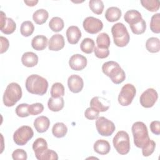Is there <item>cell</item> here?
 I'll use <instances>...</instances> for the list:
<instances>
[{
  "label": "cell",
  "instance_id": "cell-32",
  "mask_svg": "<svg viewBox=\"0 0 160 160\" xmlns=\"http://www.w3.org/2000/svg\"><path fill=\"white\" fill-rule=\"evenodd\" d=\"M34 30V26L32 22L30 21H24L20 28L21 34L25 37H28L31 36Z\"/></svg>",
  "mask_w": 160,
  "mask_h": 160
},
{
  "label": "cell",
  "instance_id": "cell-39",
  "mask_svg": "<svg viewBox=\"0 0 160 160\" xmlns=\"http://www.w3.org/2000/svg\"><path fill=\"white\" fill-rule=\"evenodd\" d=\"M44 110V106L40 102H36L29 105L28 111L30 115H38L41 113Z\"/></svg>",
  "mask_w": 160,
  "mask_h": 160
},
{
  "label": "cell",
  "instance_id": "cell-7",
  "mask_svg": "<svg viewBox=\"0 0 160 160\" xmlns=\"http://www.w3.org/2000/svg\"><path fill=\"white\" fill-rule=\"evenodd\" d=\"M34 132L28 126H22L19 128L13 134V140L18 146L25 145L32 137Z\"/></svg>",
  "mask_w": 160,
  "mask_h": 160
},
{
  "label": "cell",
  "instance_id": "cell-45",
  "mask_svg": "<svg viewBox=\"0 0 160 160\" xmlns=\"http://www.w3.org/2000/svg\"><path fill=\"white\" fill-rule=\"evenodd\" d=\"M150 129L151 132L156 134H160V122L158 121H153L150 124Z\"/></svg>",
  "mask_w": 160,
  "mask_h": 160
},
{
  "label": "cell",
  "instance_id": "cell-19",
  "mask_svg": "<svg viewBox=\"0 0 160 160\" xmlns=\"http://www.w3.org/2000/svg\"><path fill=\"white\" fill-rule=\"evenodd\" d=\"M21 62L26 67H34L38 62V56L33 52H26L21 57Z\"/></svg>",
  "mask_w": 160,
  "mask_h": 160
},
{
  "label": "cell",
  "instance_id": "cell-27",
  "mask_svg": "<svg viewBox=\"0 0 160 160\" xmlns=\"http://www.w3.org/2000/svg\"><path fill=\"white\" fill-rule=\"evenodd\" d=\"M146 49L152 53H156L160 50V41L158 38L152 37L149 39L146 42Z\"/></svg>",
  "mask_w": 160,
  "mask_h": 160
},
{
  "label": "cell",
  "instance_id": "cell-16",
  "mask_svg": "<svg viewBox=\"0 0 160 160\" xmlns=\"http://www.w3.org/2000/svg\"><path fill=\"white\" fill-rule=\"evenodd\" d=\"M66 34L68 41L71 44H77L81 38V32L79 28L76 26H69L66 30Z\"/></svg>",
  "mask_w": 160,
  "mask_h": 160
},
{
  "label": "cell",
  "instance_id": "cell-40",
  "mask_svg": "<svg viewBox=\"0 0 160 160\" xmlns=\"http://www.w3.org/2000/svg\"><path fill=\"white\" fill-rule=\"evenodd\" d=\"M155 148H156L155 142L154 141L150 139L149 142L146 145H145L144 147L142 148V155L145 157L149 156L154 151Z\"/></svg>",
  "mask_w": 160,
  "mask_h": 160
},
{
  "label": "cell",
  "instance_id": "cell-47",
  "mask_svg": "<svg viewBox=\"0 0 160 160\" xmlns=\"http://www.w3.org/2000/svg\"><path fill=\"white\" fill-rule=\"evenodd\" d=\"M24 2L28 6H34L38 2V0H36V1H24Z\"/></svg>",
  "mask_w": 160,
  "mask_h": 160
},
{
  "label": "cell",
  "instance_id": "cell-29",
  "mask_svg": "<svg viewBox=\"0 0 160 160\" xmlns=\"http://www.w3.org/2000/svg\"><path fill=\"white\" fill-rule=\"evenodd\" d=\"M97 47L102 49H108L110 44V38L109 35L106 32L100 33L96 38Z\"/></svg>",
  "mask_w": 160,
  "mask_h": 160
},
{
  "label": "cell",
  "instance_id": "cell-18",
  "mask_svg": "<svg viewBox=\"0 0 160 160\" xmlns=\"http://www.w3.org/2000/svg\"><path fill=\"white\" fill-rule=\"evenodd\" d=\"M50 126L49 118L44 116L38 117L34 121V126L36 130L40 133L46 132Z\"/></svg>",
  "mask_w": 160,
  "mask_h": 160
},
{
  "label": "cell",
  "instance_id": "cell-28",
  "mask_svg": "<svg viewBox=\"0 0 160 160\" xmlns=\"http://www.w3.org/2000/svg\"><path fill=\"white\" fill-rule=\"evenodd\" d=\"M67 132L68 128L63 122H57L53 125L52 128V134L58 138L64 137Z\"/></svg>",
  "mask_w": 160,
  "mask_h": 160
},
{
  "label": "cell",
  "instance_id": "cell-3",
  "mask_svg": "<svg viewBox=\"0 0 160 160\" xmlns=\"http://www.w3.org/2000/svg\"><path fill=\"white\" fill-rule=\"evenodd\" d=\"M134 143L137 148H142L150 141L148 128L146 124L141 121L134 122L131 128Z\"/></svg>",
  "mask_w": 160,
  "mask_h": 160
},
{
  "label": "cell",
  "instance_id": "cell-4",
  "mask_svg": "<svg viewBox=\"0 0 160 160\" xmlns=\"http://www.w3.org/2000/svg\"><path fill=\"white\" fill-rule=\"evenodd\" d=\"M22 97V89L18 83L11 82L8 85L3 95V103L7 107H12Z\"/></svg>",
  "mask_w": 160,
  "mask_h": 160
},
{
  "label": "cell",
  "instance_id": "cell-17",
  "mask_svg": "<svg viewBox=\"0 0 160 160\" xmlns=\"http://www.w3.org/2000/svg\"><path fill=\"white\" fill-rule=\"evenodd\" d=\"M32 149L36 158L39 160L42 154L48 149V143L46 141L42 138L36 139L32 144Z\"/></svg>",
  "mask_w": 160,
  "mask_h": 160
},
{
  "label": "cell",
  "instance_id": "cell-8",
  "mask_svg": "<svg viewBox=\"0 0 160 160\" xmlns=\"http://www.w3.org/2000/svg\"><path fill=\"white\" fill-rule=\"evenodd\" d=\"M136 93V89L132 84L124 85L118 96V102L122 106L130 105Z\"/></svg>",
  "mask_w": 160,
  "mask_h": 160
},
{
  "label": "cell",
  "instance_id": "cell-38",
  "mask_svg": "<svg viewBox=\"0 0 160 160\" xmlns=\"http://www.w3.org/2000/svg\"><path fill=\"white\" fill-rule=\"evenodd\" d=\"M29 104L22 103L19 104L16 108V114L18 116L21 118H25L29 116L30 114L28 111Z\"/></svg>",
  "mask_w": 160,
  "mask_h": 160
},
{
  "label": "cell",
  "instance_id": "cell-15",
  "mask_svg": "<svg viewBox=\"0 0 160 160\" xmlns=\"http://www.w3.org/2000/svg\"><path fill=\"white\" fill-rule=\"evenodd\" d=\"M65 45L64 37L60 34H54L49 40L48 48L50 51H58L62 49Z\"/></svg>",
  "mask_w": 160,
  "mask_h": 160
},
{
  "label": "cell",
  "instance_id": "cell-23",
  "mask_svg": "<svg viewBox=\"0 0 160 160\" xmlns=\"http://www.w3.org/2000/svg\"><path fill=\"white\" fill-rule=\"evenodd\" d=\"M121 10L117 7H110L107 9L105 12V18L109 22L118 21L121 16Z\"/></svg>",
  "mask_w": 160,
  "mask_h": 160
},
{
  "label": "cell",
  "instance_id": "cell-34",
  "mask_svg": "<svg viewBox=\"0 0 160 160\" xmlns=\"http://www.w3.org/2000/svg\"><path fill=\"white\" fill-rule=\"evenodd\" d=\"M141 4L147 10L151 12L157 11L160 6V3L158 0H143L141 1Z\"/></svg>",
  "mask_w": 160,
  "mask_h": 160
},
{
  "label": "cell",
  "instance_id": "cell-31",
  "mask_svg": "<svg viewBox=\"0 0 160 160\" xmlns=\"http://www.w3.org/2000/svg\"><path fill=\"white\" fill-rule=\"evenodd\" d=\"M64 26V21L59 17H53L49 22V27L54 32H59Z\"/></svg>",
  "mask_w": 160,
  "mask_h": 160
},
{
  "label": "cell",
  "instance_id": "cell-22",
  "mask_svg": "<svg viewBox=\"0 0 160 160\" xmlns=\"http://www.w3.org/2000/svg\"><path fill=\"white\" fill-rule=\"evenodd\" d=\"M64 101L62 97L59 98H50L48 102V108L53 112L61 111L64 108Z\"/></svg>",
  "mask_w": 160,
  "mask_h": 160
},
{
  "label": "cell",
  "instance_id": "cell-21",
  "mask_svg": "<svg viewBox=\"0 0 160 160\" xmlns=\"http://www.w3.org/2000/svg\"><path fill=\"white\" fill-rule=\"evenodd\" d=\"M48 38L44 35H38L34 37L31 41L32 48L36 51L44 50L48 45Z\"/></svg>",
  "mask_w": 160,
  "mask_h": 160
},
{
  "label": "cell",
  "instance_id": "cell-1",
  "mask_svg": "<svg viewBox=\"0 0 160 160\" xmlns=\"http://www.w3.org/2000/svg\"><path fill=\"white\" fill-rule=\"evenodd\" d=\"M25 86L29 92L42 96L47 92L48 82L45 78L39 75L31 74L27 78Z\"/></svg>",
  "mask_w": 160,
  "mask_h": 160
},
{
  "label": "cell",
  "instance_id": "cell-5",
  "mask_svg": "<svg viewBox=\"0 0 160 160\" xmlns=\"http://www.w3.org/2000/svg\"><path fill=\"white\" fill-rule=\"evenodd\" d=\"M114 43L118 47H124L129 42L130 36L125 25L121 22L114 24L111 28Z\"/></svg>",
  "mask_w": 160,
  "mask_h": 160
},
{
  "label": "cell",
  "instance_id": "cell-11",
  "mask_svg": "<svg viewBox=\"0 0 160 160\" xmlns=\"http://www.w3.org/2000/svg\"><path fill=\"white\" fill-rule=\"evenodd\" d=\"M158 98L157 91L153 88H148L140 96L139 102L141 106L146 108L152 107Z\"/></svg>",
  "mask_w": 160,
  "mask_h": 160
},
{
  "label": "cell",
  "instance_id": "cell-24",
  "mask_svg": "<svg viewBox=\"0 0 160 160\" xmlns=\"http://www.w3.org/2000/svg\"><path fill=\"white\" fill-rule=\"evenodd\" d=\"M124 19L126 22H128L129 26L132 25L142 19L141 14L137 10L131 9L128 11L124 16Z\"/></svg>",
  "mask_w": 160,
  "mask_h": 160
},
{
  "label": "cell",
  "instance_id": "cell-14",
  "mask_svg": "<svg viewBox=\"0 0 160 160\" xmlns=\"http://www.w3.org/2000/svg\"><path fill=\"white\" fill-rule=\"evenodd\" d=\"M68 86L72 92H79L82 91L84 86L83 79L77 74H72L68 78Z\"/></svg>",
  "mask_w": 160,
  "mask_h": 160
},
{
  "label": "cell",
  "instance_id": "cell-46",
  "mask_svg": "<svg viewBox=\"0 0 160 160\" xmlns=\"http://www.w3.org/2000/svg\"><path fill=\"white\" fill-rule=\"evenodd\" d=\"M0 40H1V54H2L5 52L7 51V50L9 48V41L7 38L1 36L0 37Z\"/></svg>",
  "mask_w": 160,
  "mask_h": 160
},
{
  "label": "cell",
  "instance_id": "cell-42",
  "mask_svg": "<svg viewBox=\"0 0 160 160\" xmlns=\"http://www.w3.org/2000/svg\"><path fill=\"white\" fill-rule=\"evenodd\" d=\"M99 112L92 107H89L86 109L84 112L85 117L89 120H94L98 119Z\"/></svg>",
  "mask_w": 160,
  "mask_h": 160
},
{
  "label": "cell",
  "instance_id": "cell-36",
  "mask_svg": "<svg viewBox=\"0 0 160 160\" xmlns=\"http://www.w3.org/2000/svg\"><path fill=\"white\" fill-rule=\"evenodd\" d=\"M130 28H131L132 32L134 34H141L144 33L146 31V22L143 19H142L139 21H138L132 25H130Z\"/></svg>",
  "mask_w": 160,
  "mask_h": 160
},
{
  "label": "cell",
  "instance_id": "cell-37",
  "mask_svg": "<svg viewBox=\"0 0 160 160\" xmlns=\"http://www.w3.org/2000/svg\"><path fill=\"white\" fill-rule=\"evenodd\" d=\"M150 29L154 33L160 32V13H156L151 17Z\"/></svg>",
  "mask_w": 160,
  "mask_h": 160
},
{
  "label": "cell",
  "instance_id": "cell-33",
  "mask_svg": "<svg viewBox=\"0 0 160 160\" xmlns=\"http://www.w3.org/2000/svg\"><path fill=\"white\" fill-rule=\"evenodd\" d=\"M51 95L52 98L62 97L64 95V86L60 82L54 83L51 88Z\"/></svg>",
  "mask_w": 160,
  "mask_h": 160
},
{
  "label": "cell",
  "instance_id": "cell-2",
  "mask_svg": "<svg viewBox=\"0 0 160 160\" xmlns=\"http://www.w3.org/2000/svg\"><path fill=\"white\" fill-rule=\"evenodd\" d=\"M102 71L116 84H119L125 80V72L117 62L110 61L104 62L102 66Z\"/></svg>",
  "mask_w": 160,
  "mask_h": 160
},
{
  "label": "cell",
  "instance_id": "cell-35",
  "mask_svg": "<svg viewBox=\"0 0 160 160\" xmlns=\"http://www.w3.org/2000/svg\"><path fill=\"white\" fill-rule=\"evenodd\" d=\"M89 6L91 10L96 14H102L104 10V4L101 0H91L89 2Z\"/></svg>",
  "mask_w": 160,
  "mask_h": 160
},
{
  "label": "cell",
  "instance_id": "cell-13",
  "mask_svg": "<svg viewBox=\"0 0 160 160\" xmlns=\"http://www.w3.org/2000/svg\"><path fill=\"white\" fill-rule=\"evenodd\" d=\"M69 65L72 70L81 71L87 65V59L85 56L79 54H74L69 60Z\"/></svg>",
  "mask_w": 160,
  "mask_h": 160
},
{
  "label": "cell",
  "instance_id": "cell-41",
  "mask_svg": "<svg viewBox=\"0 0 160 160\" xmlns=\"http://www.w3.org/2000/svg\"><path fill=\"white\" fill-rule=\"evenodd\" d=\"M58 159V154L52 149H47L40 157L39 160H57Z\"/></svg>",
  "mask_w": 160,
  "mask_h": 160
},
{
  "label": "cell",
  "instance_id": "cell-26",
  "mask_svg": "<svg viewBox=\"0 0 160 160\" xmlns=\"http://www.w3.org/2000/svg\"><path fill=\"white\" fill-rule=\"evenodd\" d=\"M101 97L95 96L92 98L90 101V107H92L98 111L99 112H105L108 110L109 106L102 102Z\"/></svg>",
  "mask_w": 160,
  "mask_h": 160
},
{
  "label": "cell",
  "instance_id": "cell-25",
  "mask_svg": "<svg viewBox=\"0 0 160 160\" xmlns=\"http://www.w3.org/2000/svg\"><path fill=\"white\" fill-rule=\"evenodd\" d=\"M49 13L44 9H39L36 10L32 14L33 21L37 24H42L45 23L48 19Z\"/></svg>",
  "mask_w": 160,
  "mask_h": 160
},
{
  "label": "cell",
  "instance_id": "cell-10",
  "mask_svg": "<svg viewBox=\"0 0 160 160\" xmlns=\"http://www.w3.org/2000/svg\"><path fill=\"white\" fill-rule=\"evenodd\" d=\"M82 26L84 30L87 32L92 34L99 32L103 28L102 22L100 19L92 16H89L85 18V19L83 21Z\"/></svg>",
  "mask_w": 160,
  "mask_h": 160
},
{
  "label": "cell",
  "instance_id": "cell-12",
  "mask_svg": "<svg viewBox=\"0 0 160 160\" xmlns=\"http://www.w3.org/2000/svg\"><path fill=\"white\" fill-rule=\"evenodd\" d=\"M1 31L5 34H10L14 32L16 24L12 18H6L3 11H1Z\"/></svg>",
  "mask_w": 160,
  "mask_h": 160
},
{
  "label": "cell",
  "instance_id": "cell-44",
  "mask_svg": "<svg viewBox=\"0 0 160 160\" xmlns=\"http://www.w3.org/2000/svg\"><path fill=\"white\" fill-rule=\"evenodd\" d=\"M94 52L95 56L100 59L106 58L109 54V50L108 49H102L97 46L94 47Z\"/></svg>",
  "mask_w": 160,
  "mask_h": 160
},
{
  "label": "cell",
  "instance_id": "cell-9",
  "mask_svg": "<svg viewBox=\"0 0 160 160\" xmlns=\"http://www.w3.org/2000/svg\"><path fill=\"white\" fill-rule=\"evenodd\" d=\"M96 127L98 133L102 136H111L116 129L114 122L103 116L98 118Z\"/></svg>",
  "mask_w": 160,
  "mask_h": 160
},
{
  "label": "cell",
  "instance_id": "cell-20",
  "mask_svg": "<svg viewBox=\"0 0 160 160\" xmlns=\"http://www.w3.org/2000/svg\"><path fill=\"white\" fill-rule=\"evenodd\" d=\"M93 148L94 151L101 155H106L108 154L111 149L109 142L104 139L97 140L94 142Z\"/></svg>",
  "mask_w": 160,
  "mask_h": 160
},
{
  "label": "cell",
  "instance_id": "cell-43",
  "mask_svg": "<svg viewBox=\"0 0 160 160\" xmlns=\"http://www.w3.org/2000/svg\"><path fill=\"white\" fill-rule=\"evenodd\" d=\"M12 158L14 160H26L28 158L26 152L22 149H17L12 152Z\"/></svg>",
  "mask_w": 160,
  "mask_h": 160
},
{
  "label": "cell",
  "instance_id": "cell-30",
  "mask_svg": "<svg viewBox=\"0 0 160 160\" xmlns=\"http://www.w3.org/2000/svg\"><path fill=\"white\" fill-rule=\"evenodd\" d=\"M95 47L94 41L91 38H84L80 44L81 50L86 54H91L94 51Z\"/></svg>",
  "mask_w": 160,
  "mask_h": 160
},
{
  "label": "cell",
  "instance_id": "cell-6",
  "mask_svg": "<svg viewBox=\"0 0 160 160\" xmlns=\"http://www.w3.org/2000/svg\"><path fill=\"white\" fill-rule=\"evenodd\" d=\"M112 143L119 154L126 155L129 152L130 141L127 132L124 131H118L112 139Z\"/></svg>",
  "mask_w": 160,
  "mask_h": 160
}]
</instances>
